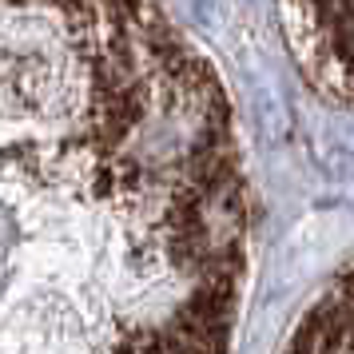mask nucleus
Segmentation results:
<instances>
[{"label":"nucleus","instance_id":"1","mask_svg":"<svg viewBox=\"0 0 354 354\" xmlns=\"http://www.w3.org/2000/svg\"><path fill=\"white\" fill-rule=\"evenodd\" d=\"M283 17L310 80L354 104V0H283Z\"/></svg>","mask_w":354,"mask_h":354}]
</instances>
